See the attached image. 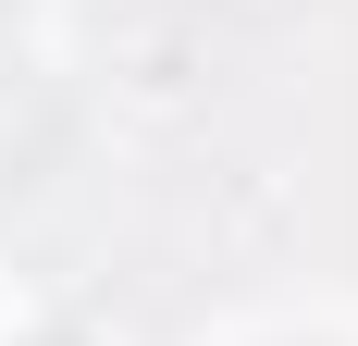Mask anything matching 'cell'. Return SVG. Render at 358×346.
I'll return each mask as SVG.
<instances>
[{
  "mask_svg": "<svg viewBox=\"0 0 358 346\" xmlns=\"http://www.w3.org/2000/svg\"><path fill=\"white\" fill-rule=\"evenodd\" d=\"M50 346H62V334H50Z\"/></svg>",
  "mask_w": 358,
  "mask_h": 346,
  "instance_id": "6da1fadb",
  "label": "cell"
}]
</instances>
